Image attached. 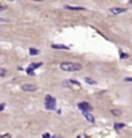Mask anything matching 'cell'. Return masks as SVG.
<instances>
[{"instance_id": "cell-8", "label": "cell", "mask_w": 132, "mask_h": 138, "mask_svg": "<svg viewBox=\"0 0 132 138\" xmlns=\"http://www.w3.org/2000/svg\"><path fill=\"white\" fill-rule=\"evenodd\" d=\"M51 49H55V50H69V46H65V45H58V44H53V45H51Z\"/></svg>"}, {"instance_id": "cell-3", "label": "cell", "mask_w": 132, "mask_h": 138, "mask_svg": "<svg viewBox=\"0 0 132 138\" xmlns=\"http://www.w3.org/2000/svg\"><path fill=\"white\" fill-rule=\"evenodd\" d=\"M64 86H71L72 89H81V83L80 82H77V81H74V79H69L68 82H64L63 83Z\"/></svg>"}, {"instance_id": "cell-24", "label": "cell", "mask_w": 132, "mask_h": 138, "mask_svg": "<svg viewBox=\"0 0 132 138\" xmlns=\"http://www.w3.org/2000/svg\"><path fill=\"white\" fill-rule=\"evenodd\" d=\"M32 1H44V0H32Z\"/></svg>"}, {"instance_id": "cell-18", "label": "cell", "mask_w": 132, "mask_h": 138, "mask_svg": "<svg viewBox=\"0 0 132 138\" xmlns=\"http://www.w3.org/2000/svg\"><path fill=\"white\" fill-rule=\"evenodd\" d=\"M121 58H122V59H127V58H128V55H127V54H124V52H121Z\"/></svg>"}, {"instance_id": "cell-5", "label": "cell", "mask_w": 132, "mask_h": 138, "mask_svg": "<svg viewBox=\"0 0 132 138\" xmlns=\"http://www.w3.org/2000/svg\"><path fill=\"white\" fill-rule=\"evenodd\" d=\"M22 89L24 92H35V91H37V87L32 83H24V84H22Z\"/></svg>"}, {"instance_id": "cell-25", "label": "cell", "mask_w": 132, "mask_h": 138, "mask_svg": "<svg viewBox=\"0 0 132 138\" xmlns=\"http://www.w3.org/2000/svg\"><path fill=\"white\" fill-rule=\"evenodd\" d=\"M130 4H131V5H132V0H130Z\"/></svg>"}, {"instance_id": "cell-12", "label": "cell", "mask_w": 132, "mask_h": 138, "mask_svg": "<svg viewBox=\"0 0 132 138\" xmlns=\"http://www.w3.org/2000/svg\"><path fill=\"white\" fill-rule=\"evenodd\" d=\"M110 113H112L114 116H119V115L122 114V111H121V110H117V109H113V110H110Z\"/></svg>"}, {"instance_id": "cell-19", "label": "cell", "mask_w": 132, "mask_h": 138, "mask_svg": "<svg viewBox=\"0 0 132 138\" xmlns=\"http://www.w3.org/2000/svg\"><path fill=\"white\" fill-rule=\"evenodd\" d=\"M51 136L50 134H49V133H44V134H42V138H50Z\"/></svg>"}, {"instance_id": "cell-17", "label": "cell", "mask_w": 132, "mask_h": 138, "mask_svg": "<svg viewBox=\"0 0 132 138\" xmlns=\"http://www.w3.org/2000/svg\"><path fill=\"white\" fill-rule=\"evenodd\" d=\"M27 73H28V74H30V76H33V74H35V73H33V69H31L30 67H28V68H27Z\"/></svg>"}, {"instance_id": "cell-21", "label": "cell", "mask_w": 132, "mask_h": 138, "mask_svg": "<svg viewBox=\"0 0 132 138\" xmlns=\"http://www.w3.org/2000/svg\"><path fill=\"white\" fill-rule=\"evenodd\" d=\"M5 108V105H4V104H1V105H0V113H1V111H3V109Z\"/></svg>"}, {"instance_id": "cell-1", "label": "cell", "mask_w": 132, "mask_h": 138, "mask_svg": "<svg viewBox=\"0 0 132 138\" xmlns=\"http://www.w3.org/2000/svg\"><path fill=\"white\" fill-rule=\"evenodd\" d=\"M59 67L64 72H77V70L82 69L81 64L80 63H74V61H62Z\"/></svg>"}, {"instance_id": "cell-13", "label": "cell", "mask_w": 132, "mask_h": 138, "mask_svg": "<svg viewBox=\"0 0 132 138\" xmlns=\"http://www.w3.org/2000/svg\"><path fill=\"white\" fill-rule=\"evenodd\" d=\"M30 54H31V55H39V54H40V51H39L37 49H35V47H31V49H30Z\"/></svg>"}, {"instance_id": "cell-23", "label": "cell", "mask_w": 132, "mask_h": 138, "mask_svg": "<svg viewBox=\"0 0 132 138\" xmlns=\"http://www.w3.org/2000/svg\"><path fill=\"white\" fill-rule=\"evenodd\" d=\"M50 138H62L60 136H53V137H50Z\"/></svg>"}, {"instance_id": "cell-2", "label": "cell", "mask_w": 132, "mask_h": 138, "mask_svg": "<svg viewBox=\"0 0 132 138\" xmlns=\"http://www.w3.org/2000/svg\"><path fill=\"white\" fill-rule=\"evenodd\" d=\"M55 106H57V100L50 95H46L45 96V108L48 110H55Z\"/></svg>"}, {"instance_id": "cell-10", "label": "cell", "mask_w": 132, "mask_h": 138, "mask_svg": "<svg viewBox=\"0 0 132 138\" xmlns=\"http://www.w3.org/2000/svg\"><path fill=\"white\" fill-rule=\"evenodd\" d=\"M126 128V124H122V123H115L114 124V129L115 130H119V129H123Z\"/></svg>"}, {"instance_id": "cell-22", "label": "cell", "mask_w": 132, "mask_h": 138, "mask_svg": "<svg viewBox=\"0 0 132 138\" xmlns=\"http://www.w3.org/2000/svg\"><path fill=\"white\" fill-rule=\"evenodd\" d=\"M7 9V7H3V5H0V12H3V10Z\"/></svg>"}, {"instance_id": "cell-9", "label": "cell", "mask_w": 132, "mask_h": 138, "mask_svg": "<svg viewBox=\"0 0 132 138\" xmlns=\"http://www.w3.org/2000/svg\"><path fill=\"white\" fill-rule=\"evenodd\" d=\"M83 115H85L86 120H87V121H90L91 124H94V123H95V118L92 116V115L90 114V113H83Z\"/></svg>"}, {"instance_id": "cell-14", "label": "cell", "mask_w": 132, "mask_h": 138, "mask_svg": "<svg viewBox=\"0 0 132 138\" xmlns=\"http://www.w3.org/2000/svg\"><path fill=\"white\" fill-rule=\"evenodd\" d=\"M85 82L89 84H96V81H92L91 78H85Z\"/></svg>"}, {"instance_id": "cell-4", "label": "cell", "mask_w": 132, "mask_h": 138, "mask_svg": "<svg viewBox=\"0 0 132 138\" xmlns=\"http://www.w3.org/2000/svg\"><path fill=\"white\" fill-rule=\"evenodd\" d=\"M77 108L81 110L82 113H90L92 110V106L89 104V102H80L78 105H77Z\"/></svg>"}, {"instance_id": "cell-16", "label": "cell", "mask_w": 132, "mask_h": 138, "mask_svg": "<svg viewBox=\"0 0 132 138\" xmlns=\"http://www.w3.org/2000/svg\"><path fill=\"white\" fill-rule=\"evenodd\" d=\"M0 138H12L9 133H4V134H0Z\"/></svg>"}, {"instance_id": "cell-6", "label": "cell", "mask_w": 132, "mask_h": 138, "mask_svg": "<svg viewBox=\"0 0 132 138\" xmlns=\"http://www.w3.org/2000/svg\"><path fill=\"white\" fill-rule=\"evenodd\" d=\"M127 9L126 8H110L109 9V13L113 14V15H117V14H122V13H126Z\"/></svg>"}, {"instance_id": "cell-7", "label": "cell", "mask_w": 132, "mask_h": 138, "mask_svg": "<svg viewBox=\"0 0 132 138\" xmlns=\"http://www.w3.org/2000/svg\"><path fill=\"white\" fill-rule=\"evenodd\" d=\"M63 8L67 10H74V12H85L86 10V8H83V7H72V5H64Z\"/></svg>"}, {"instance_id": "cell-15", "label": "cell", "mask_w": 132, "mask_h": 138, "mask_svg": "<svg viewBox=\"0 0 132 138\" xmlns=\"http://www.w3.org/2000/svg\"><path fill=\"white\" fill-rule=\"evenodd\" d=\"M5 74H7V70H5L4 68H1V67H0V77H4Z\"/></svg>"}, {"instance_id": "cell-20", "label": "cell", "mask_w": 132, "mask_h": 138, "mask_svg": "<svg viewBox=\"0 0 132 138\" xmlns=\"http://www.w3.org/2000/svg\"><path fill=\"white\" fill-rule=\"evenodd\" d=\"M124 81H126V82H132V77H126Z\"/></svg>"}, {"instance_id": "cell-11", "label": "cell", "mask_w": 132, "mask_h": 138, "mask_svg": "<svg viewBox=\"0 0 132 138\" xmlns=\"http://www.w3.org/2000/svg\"><path fill=\"white\" fill-rule=\"evenodd\" d=\"M41 65H42V63H31L30 68L31 69H37V68H40Z\"/></svg>"}]
</instances>
